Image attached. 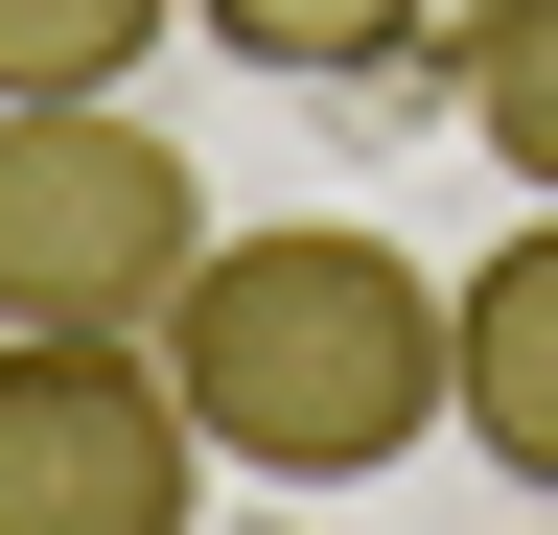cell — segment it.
Here are the masks:
<instances>
[{
	"instance_id": "1",
	"label": "cell",
	"mask_w": 558,
	"mask_h": 535,
	"mask_svg": "<svg viewBox=\"0 0 558 535\" xmlns=\"http://www.w3.org/2000/svg\"><path fill=\"white\" fill-rule=\"evenodd\" d=\"M163 373H186L209 465H256V489H396V465L465 420V303L418 280L396 233L279 210V233H209L186 256Z\"/></svg>"
},
{
	"instance_id": "2",
	"label": "cell",
	"mask_w": 558,
	"mask_h": 535,
	"mask_svg": "<svg viewBox=\"0 0 558 535\" xmlns=\"http://www.w3.org/2000/svg\"><path fill=\"white\" fill-rule=\"evenodd\" d=\"M209 256V186L140 94H24L0 117V326H163Z\"/></svg>"
},
{
	"instance_id": "3",
	"label": "cell",
	"mask_w": 558,
	"mask_h": 535,
	"mask_svg": "<svg viewBox=\"0 0 558 535\" xmlns=\"http://www.w3.org/2000/svg\"><path fill=\"white\" fill-rule=\"evenodd\" d=\"M186 465L163 326H0V535H186Z\"/></svg>"
},
{
	"instance_id": "4",
	"label": "cell",
	"mask_w": 558,
	"mask_h": 535,
	"mask_svg": "<svg viewBox=\"0 0 558 535\" xmlns=\"http://www.w3.org/2000/svg\"><path fill=\"white\" fill-rule=\"evenodd\" d=\"M442 303H465V442H488V465L558 512V210H512V233H488Z\"/></svg>"
},
{
	"instance_id": "5",
	"label": "cell",
	"mask_w": 558,
	"mask_h": 535,
	"mask_svg": "<svg viewBox=\"0 0 558 535\" xmlns=\"http://www.w3.org/2000/svg\"><path fill=\"white\" fill-rule=\"evenodd\" d=\"M442 117L558 210V0H465V24H442Z\"/></svg>"
},
{
	"instance_id": "6",
	"label": "cell",
	"mask_w": 558,
	"mask_h": 535,
	"mask_svg": "<svg viewBox=\"0 0 558 535\" xmlns=\"http://www.w3.org/2000/svg\"><path fill=\"white\" fill-rule=\"evenodd\" d=\"M209 47H233V71H303V94H349V71H442V0H186Z\"/></svg>"
},
{
	"instance_id": "7",
	"label": "cell",
	"mask_w": 558,
	"mask_h": 535,
	"mask_svg": "<svg viewBox=\"0 0 558 535\" xmlns=\"http://www.w3.org/2000/svg\"><path fill=\"white\" fill-rule=\"evenodd\" d=\"M163 24H186V0H0V117H24V94H140Z\"/></svg>"
},
{
	"instance_id": "8",
	"label": "cell",
	"mask_w": 558,
	"mask_h": 535,
	"mask_svg": "<svg viewBox=\"0 0 558 535\" xmlns=\"http://www.w3.org/2000/svg\"><path fill=\"white\" fill-rule=\"evenodd\" d=\"M256 535H303V512H256Z\"/></svg>"
}]
</instances>
